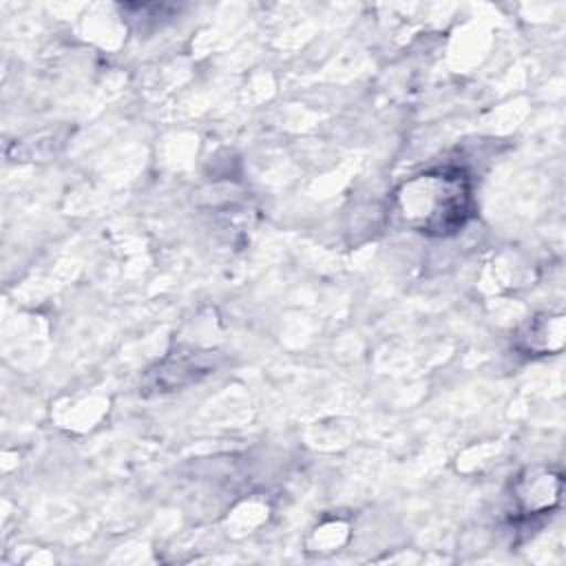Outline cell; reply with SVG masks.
I'll return each instance as SVG.
<instances>
[{
    "label": "cell",
    "instance_id": "cell-1",
    "mask_svg": "<svg viewBox=\"0 0 566 566\" xmlns=\"http://www.w3.org/2000/svg\"><path fill=\"white\" fill-rule=\"evenodd\" d=\"M398 217L416 232L447 237L471 217V188L460 170H429L405 181L396 192Z\"/></svg>",
    "mask_w": 566,
    "mask_h": 566
}]
</instances>
